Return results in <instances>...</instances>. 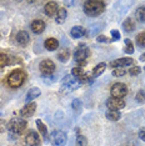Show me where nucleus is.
Instances as JSON below:
<instances>
[{
    "label": "nucleus",
    "instance_id": "nucleus-17",
    "mask_svg": "<svg viewBox=\"0 0 145 146\" xmlns=\"http://www.w3.org/2000/svg\"><path fill=\"white\" fill-rule=\"evenodd\" d=\"M85 35V28H83V26H72L71 30H70V36L74 39H79V38H83V36Z\"/></svg>",
    "mask_w": 145,
    "mask_h": 146
},
{
    "label": "nucleus",
    "instance_id": "nucleus-27",
    "mask_svg": "<svg viewBox=\"0 0 145 146\" xmlns=\"http://www.w3.org/2000/svg\"><path fill=\"white\" fill-rule=\"evenodd\" d=\"M136 44L139 48H145V31L136 35Z\"/></svg>",
    "mask_w": 145,
    "mask_h": 146
},
{
    "label": "nucleus",
    "instance_id": "nucleus-20",
    "mask_svg": "<svg viewBox=\"0 0 145 146\" xmlns=\"http://www.w3.org/2000/svg\"><path fill=\"white\" fill-rule=\"evenodd\" d=\"M105 69H106V64H105V62H100V64H98L93 69V71H91V78L94 79V78H98V76H100L105 71Z\"/></svg>",
    "mask_w": 145,
    "mask_h": 146
},
{
    "label": "nucleus",
    "instance_id": "nucleus-5",
    "mask_svg": "<svg viewBox=\"0 0 145 146\" xmlns=\"http://www.w3.org/2000/svg\"><path fill=\"white\" fill-rule=\"evenodd\" d=\"M67 141H68V136L61 130H57L50 135V142L54 146H65Z\"/></svg>",
    "mask_w": 145,
    "mask_h": 146
},
{
    "label": "nucleus",
    "instance_id": "nucleus-30",
    "mask_svg": "<svg viewBox=\"0 0 145 146\" xmlns=\"http://www.w3.org/2000/svg\"><path fill=\"white\" fill-rule=\"evenodd\" d=\"M126 74V70L124 68H118V69H114L113 70V75L116 76V78H120V76H124Z\"/></svg>",
    "mask_w": 145,
    "mask_h": 146
},
{
    "label": "nucleus",
    "instance_id": "nucleus-39",
    "mask_svg": "<svg viewBox=\"0 0 145 146\" xmlns=\"http://www.w3.org/2000/svg\"><path fill=\"white\" fill-rule=\"evenodd\" d=\"M125 146H128V145H125Z\"/></svg>",
    "mask_w": 145,
    "mask_h": 146
},
{
    "label": "nucleus",
    "instance_id": "nucleus-21",
    "mask_svg": "<svg viewBox=\"0 0 145 146\" xmlns=\"http://www.w3.org/2000/svg\"><path fill=\"white\" fill-rule=\"evenodd\" d=\"M105 117L108 119L109 121H113V122H116L121 119V114L120 111H111V110H108L105 112Z\"/></svg>",
    "mask_w": 145,
    "mask_h": 146
},
{
    "label": "nucleus",
    "instance_id": "nucleus-22",
    "mask_svg": "<svg viewBox=\"0 0 145 146\" xmlns=\"http://www.w3.org/2000/svg\"><path fill=\"white\" fill-rule=\"evenodd\" d=\"M57 59L61 62H67L69 59H70V50H69V49H63L61 51L58 52Z\"/></svg>",
    "mask_w": 145,
    "mask_h": 146
},
{
    "label": "nucleus",
    "instance_id": "nucleus-36",
    "mask_svg": "<svg viewBox=\"0 0 145 146\" xmlns=\"http://www.w3.org/2000/svg\"><path fill=\"white\" fill-rule=\"evenodd\" d=\"M138 136H139V139H140V140H143V141L145 142V127L140 129L139 132H138Z\"/></svg>",
    "mask_w": 145,
    "mask_h": 146
},
{
    "label": "nucleus",
    "instance_id": "nucleus-1",
    "mask_svg": "<svg viewBox=\"0 0 145 146\" xmlns=\"http://www.w3.org/2000/svg\"><path fill=\"white\" fill-rule=\"evenodd\" d=\"M105 4L101 0H88L84 3V13L88 16H98L105 10Z\"/></svg>",
    "mask_w": 145,
    "mask_h": 146
},
{
    "label": "nucleus",
    "instance_id": "nucleus-14",
    "mask_svg": "<svg viewBox=\"0 0 145 146\" xmlns=\"http://www.w3.org/2000/svg\"><path fill=\"white\" fill-rule=\"evenodd\" d=\"M15 39H16V42H18L20 46H26L29 44V41H30V36H29L28 31H25V30L19 31L15 36Z\"/></svg>",
    "mask_w": 145,
    "mask_h": 146
},
{
    "label": "nucleus",
    "instance_id": "nucleus-23",
    "mask_svg": "<svg viewBox=\"0 0 145 146\" xmlns=\"http://www.w3.org/2000/svg\"><path fill=\"white\" fill-rule=\"evenodd\" d=\"M123 28H124V30L126 33H131V31H133L135 29V23L133 21V19H131V18L125 19V21L123 23Z\"/></svg>",
    "mask_w": 145,
    "mask_h": 146
},
{
    "label": "nucleus",
    "instance_id": "nucleus-37",
    "mask_svg": "<svg viewBox=\"0 0 145 146\" xmlns=\"http://www.w3.org/2000/svg\"><path fill=\"white\" fill-rule=\"evenodd\" d=\"M6 130V125H5V122L0 119V132H4Z\"/></svg>",
    "mask_w": 145,
    "mask_h": 146
},
{
    "label": "nucleus",
    "instance_id": "nucleus-18",
    "mask_svg": "<svg viewBox=\"0 0 145 146\" xmlns=\"http://www.w3.org/2000/svg\"><path fill=\"white\" fill-rule=\"evenodd\" d=\"M40 94H41L40 89H39V88H33V89H30V90L28 91L25 100L28 101V102H31L33 100H34V99L39 98V96H40Z\"/></svg>",
    "mask_w": 145,
    "mask_h": 146
},
{
    "label": "nucleus",
    "instance_id": "nucleus-3",
    "mask_svg": "<svg viewBox=\"0 0 145 146\" xmlns=\"http://www.w3.org/2000/svg\"><path fill=\"white\" fill-rule=\"evenodd\" d=\"M26 126H28V122H26L24 119H19V117H14L11 119L10 121L6 124V129H8L10 132L15 135H20L25 131Z\"/></svg>",
    "mask_w": 145,
    "mask_h": 146
},
{
    "label": "nucleus",
    "instance_id": "nucleus-28",
    "mask_svg": "<svg viewBox=\"0 0 145 146\" xmlns=\"http://www.w3.org/2000/svg\"><path fill=\"white\" fill-rule=\"evenodd\" d=\"M125 52L126 54H133L134 52V45L130 39H125Z\"/></svg>",
    "mask_w": 145,
    "mask_h": 146
},
{
    "label": "nucleus",
    "instance_id": "nucleus-11",
    "mask_svg": "<svg viewBox=\"0 0 145 146\" xmlns=\"http://www.w3.org/2000/svg\"><path fill=\"white\" fill-rule=\"evenodd\" d=\"M25 142L28 146H39L40 145V136L36 131H30L25 136Z\"/></svg>",
    "mask_w": 145,
    "mask_h": 146
},
{
    "label": "nucleus",
    "instance_id": "nucleus-6",
    "mask_svg": "<svg viewBox=\"0 0 145 146\" xmlns=\"http://www.w3.org/2000/svg\"><path fill=\"white\" fill-rule=\"evenodd\" d=\"M39 70H40V72L43 75L50 76L55 72V64L53 62V60H50V59H45V60L39 62Z\"/></svg>",
    "mask_w": 145,
    "mask_h": 146
},
{
    "label": "nucleus",
    "instance_id": "nucleus-7",
    "mask_svg": "<svg viewBox=\"0 0 145 146\" xmlns=\"http://www.w3.org/2000/svg\"><path fill=\"white\" fill-rule=\"evenodd\" d=\"M106 108L111 111H120L121 109L125 108V101L123 99L110 98L106 100Z\"/></svg>",
    "mask_w": 145,
    "mask_h": 146
},
{
    "label": "nucleus",
    "instance_id": "nucleus-40",
    "mask_svg": "<svg viewBox=\"0 0 145 146\" xmlns=\"http://www.w3.org/2000/svg\"><path fill=\"white\" fill-rule=\"evenodd\" d=\"M144 69H145V68H144Z\"/></svg>",
    "mask_w": 145,
    "mask_h": 146
},
{
    "label": "nucleus",
    "instance_id": "nucleus-15",
    "mask_svg": "<svg viewBox=\"0 0 145 146\" xmlns=\"http://www.w3.org/2000/svg\"><path fill=\"white\" fill-rule=\"evenodd\" d=\"M58 9H59V6H58V3L57 1H49L44 6V13L48 16H50V18H51V16L57 15Z\"/></svg>",
    "mask_w": 145,
    "mask_h": 146
},
{
    "label": "nucleus",
    "instance_id": "nucleus-10",
    "mask_svg": "<svg viewBox=\"0 0 145 146\" xmlns=\"http://www.w3.org/2000/svg\"><path fill=\"white\" fill-rule=\"evenodd\" d=\"M134 60L131 58H120V59H116V60L111 61L110 62V66L113 69H118V68H125V66H130L133 65Z\"/></svg>",
    "mask_w": 145,
    "mask_h": 146
},
{
    "label": "nucleus",
    "instance_id": "nucleus-13",
    "mask_svg": "<svg viewBox=\"0 0 145 146\" xmlns=\"http://www.w3.org/2000/svg\"><path fill=\"white\" fill-rule=\"evenodd\" d=\"M30 28L34 34H41V33H44L45 28H47V24H45V21L40 20V19H36V20H34L30 24Z\"/></svg>",
    "mask_w": 145,
    "mask_h": 146
},
{
    "label": "nucleus",
    "instance_id": "nucleus-32",
    "mask_svg": "<svg viewBox=\"0 0 145 146\" xmlns=\"http://www.w3.org/2000/svg\"><path fill=\"white\" fill-rule=\"evenodd\" d=\"M136 101L140 102V104H143V102H145V90H140L139 92L136 94Z\"/></svg>",
    "mask_w": 145,
    "mask_h": 146
},
{
    "label": "nucleus",
    "instance_id": "nucleus-34",
    "mask_svg": "<svg viewBox=\"0 0 145 146\" xmlns=\"http://www.w3.org/2000/svg\"><path fill=\"white\" fill-rule=\"evenodd\" d=\"M96 40H98L99 42H106V44H108V42H111V41H113V39H109V38H106L105 35H99Z\"/></svg>",
    "mask_w": 145,
    "mask_h": 146
},
{
    "label": "nucleus",
    "instance_id": "nucleus-29",
    "mask_svg": "<svg viewBox=\"0 0 145 146\" xmlns=\"http://www.w3.org/2000/svg\"><path fill=\"white\" fill-rule=\"evenodd\" d=\"M88 145V140L84 135H80L79 134L76 136V146H86Z\"/></svg>",
    "mask_w": 145,
    "mask_h": 146
},
{
    "label": "nucleus",
    "instance_id": "nucleus-33",
    "mask_svg": "<svg viewBox=\"0 0 145 146\" xmlns=\"http://www.w3.org/2000/svg\"><path fill=\"white\" fill-rule=\"evenodd\" d=\"M71 108L74 109L75 111H79L81 109V101L79 100V99H75V100L71 102Z\"/></svg>",
    "mask_w": 145,
    "mask_h": 146
},
{
    "label": "nucleus",
    "instance_id": "nucleus-9",
    "mask_svg": "<svg viewBox=\"0 0 145 146\" xmlns=\"http://www.w3.org/2000/svg\"><path fill=\"white\" fill-rule=\"evenodd\" d=\"M88 56H89V49L88 48H79L76 49V51L74 52V60L78 62V64H80V65H83L85 64V61H86V59H88Z\"/></svg>",
    "mask_w": 145,
    "mask_h": 146
},
{
    "label": "nucleus",
    "instance_id": "nucleus-31",
    "mask_svg": "<svg viewBox=\"0 0 145 146\" xmlns=\"http://www.w3.org/2000/svg\"><path fill=\"white\" fill-rule=\"evenodd\" d=\"M140 72H141V68H140V66H131L130 70H129V74L131 76H136V75H139Z\"/></svg>",
    "mask_w": 145,
    "mask_h": 146
},
{
    "label": "nucleus",
    "instance_id": "nucleus-8",
    "mask_svg": "<svg viewBox=\"0 0 145 146\" xmlns=\"http://www.w3.org/2000/svg\"><path fill=\"white\" fill-rule=\"evenodd\" d=\"M80 85H81V84H80V82H79L72 75H67L64 79H63V82H61V86H63V88L69 89V90H76V89H78Z\"/></svg>",
    "mask_w": 145,
    "mask_h": 146
},
{
    "label": "nucleus",
    "instance_id": "nucleus-35",
    "mask_svg": "<svg viewBox=\"0 0 145 146\" xmlns=\"http://www.w3.org/2000/svg\"><path fill=\"white\" fill-rule=\"evenodd\" d=\"M111 38H113V40L118 41L120 39V33L118 30H111Z\"/></svg>",
    "mask_w": 145,
    "mask_h": 146
},
{
    "label": "nucleus",
    "instance_id": "nucleus-2",
    "mask_svg": "<svg viewBox=\"0 0 145 146\" xmlns=\"http://www.w3.org/2000/svg\"><path fill=\"white\" fill-rule=\"evenodd\" d=\"M26 74L23 70H14L8 76V85L13 89H18L25 82Z\"/></svg>",
    "mask_w": 145,
    "mask_h": 146
},
{
    "label": "nucleus",
    "instance_id": "nucleus-12",
    "mask_svg": "<svg viewBox=\"0 0 145 146\" xmlns=\"http://www.w3.org/2000/svg\"><path fill=\"white\" fill-rule=\"evenodd\" d=\"M35 111H36V102L31 101V102H28V104L21 109L20 115L23 117H30V116H33L35 114Z\"/></svg>",
    "mask_w": 145,
    "mask_h": 146
},
{
    "label": "nucleus",
    "instance_id": "nucleus-4",
    "mask_svg": "<svg viewBox=\"0 0 145 146\" xmlns=\"http://www.w3.org/2000/svg\"><path fill=\"white\" fill-rule=\"evenodd\" d=\"M110 94H111V98L123 99L128 95V86L123 84V82H115L110 89Z\"/></svg>",
    "mask_w": 145,
    "mask_h": 146
},
{
    "label": "nucleus",
    "instance_id": "nucleus-16",
    "mask_svg": "<svg viewBox=\"0 0 145 146\" xmlns=\"http://www.w3.org/2000/svg\"><path fill=\"white\" fill-rule=\"evenodd\" d=\"M44 46L48 51H55L59 48V41L55 38H48L44 42Z\"/></svg>",
    "mask_w": 145,
    "mask_h": 146
},
{
    "label": "nucleus",
    "instance_id": "nucleus-24",
    "mask_svg": "<svg viewBox=\"0 0 145 146\" xmlns=\"http://www.w3.org/2000/svg\"><path fill=\"white\" fill-rule=\"evenodd\" d=\"M36 126H38L39 132L43 135V137L47 139L48 137V127H47V125H45L41 120H36Z\"/></svg>",
    "mask_w": 145,
    "mask_h": 146
},
{
    "label": "nucleus",
    "instance_id": "nucleus-26",
    "mask_svg": "<svg viewBox=\"0 0 145 146\" xmlns=\"http://www.w3.org/2000/svg\"><path fill=\"white\" fill-rule=\"evenodd\" d=\"M9 64H10V56L0 52V69L5 68V66L9 65Z\"/></svg>",
    "mask_w": 145,
    "mask_h": 146
},
{
    "label": "nucleus",
    "instance_id": "nucleus-19",
    "mask_svg": "<svg viewBox=\"0 0 145 146\" xmlns=\"http://www.w3.org/2000/svg\"><path fill=\"white\" fill-rule=\"evenodd\" d=\"M67 16H68L67 9L65 8H59L57 15H55V21H57L58 24H63V23L65 21V19H67Z\"/></svg>",
    "mask_w": 145,
    "mask_h": 146
},
{
    "label": "nucleus",
    "instance_id": "nucleus-25",
    "mask_svg": "<svg viewBox=\"0 0 145 146\" xmlns=\"http://www.w3.org/2000/svg\"><path fill=\"white\" fill-rule=\"evenodd\" d=\"M135 18L140 23L145 24V6H140V8L138 9L136 13H135Z\"/></svg>",
    "mask_w": 145,
    "mask_h": 146
},
{
    "label": "nucleus",
    "instance_id": "nucleus-38",
    "mask_svg": "<svg viewBox=\"0 0 145 146\" xmlns=\"http://www.w3.org/2000/svg\"><path fill=\"white\" fill-rule=\"evenodd\" d=\"M140 60H141V61H145V54H143V55L140 56Z\"/></svg>",
    "mask_w": 145,
    "mask_h": 146
}]
</instances>
